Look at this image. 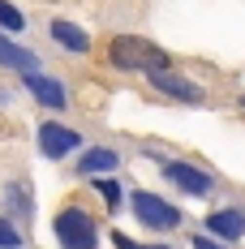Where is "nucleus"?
I'll return each mask as SVG.
<instances>
[{"instance_id": "obj_8", "label": "nucleus", "mask_w": 245, "mask_h": 249, "mask_svg": "<svg viewBox=\"0 0 245 249\" xmlns=\"http://www.w3.org/2000/svg\"><path fill=\"white\" fill-rule=\"evenodd\" d=\"M26 90H30L39 103H48V107H65V90H60V82L43 77L39 69H35V73H26Z\"/></svg>"}, {"instance_id": "obj_17", "label": "nucleus", "mask_w": 245, "mask_h": 249, "mask_svg": "<svg viewBox=\"0 0 245 249\" xmlns=\"http://www.w3.org/2000/svg\"><path fill=\"white\" fill-rule=\"evenodd\" d=\"M164 249H168V245H164Z\"/></svg>"}, {"instance_id": "obj_2", "label": "nucleus", "mask_w": 245, "mask_h": 249, "mask_svg": "<svg viewBox=\"0 0 245 249\" xmlns=\"http://www.w3.org/2000/svg\"><path fill=\"white\" fill-rule=\"evenodd\" d=\"M56 241H60V249H95L99 245L95 219L82 206H65L56 215Z\"/></svg>"}, {"instance_id": "obj_16", "label": "nucleus", "mask_w": 245, "mask_h": 249, "mask_svg": "<svg viewBox=\"0 0 245 249\" xmlns=\"http://www.w3.org/2000/svg\"><path fill=\"white\" fill-rule=\"evenodd\" d=\"M194 249H220V241H211V236H198Z\"/></svg>"}, {"instance_id": "obj_4", "label": "nucleus", "mask_w": 245, "mask_h": 249, "mask_svg": "<svg viewBox=\"0 0 245 249\" xmlns=\"http://www.w3.org/2000/svg\"><path fill=\"white\" fill-rule=\"evenodd\" d=\"M74 146H82V138H77L74 129H65V124H52V121L39 129V150H43L48 159H65Z\"/></svg>"}, {"instance_id": "obj_11", "label": "nucleus", "mask_w": 245, "mask_h": 249, "mask_svg": "<svg viewBox=\"0 0 245 249\" xmlns=\"http://www.w3.org/2000/svg\"><path fill=\"white\" fill-rule=\"evenodd\" d=\"M77 168H82L86 176H95V172H112V168H116V155H112V150H86V155L77 159Z\"/></svg>"}, {"instance_id": "obj_7", "label": "nucleus", "mask_w": 245, "mask_h": 249, "mask_svg": "<svg viewBox=\"0 0 245 249\" xmlns=\"http://www.w3.org/2000/svg\"><path fill=\"white\" fill-rule=\"evenodd\" d=\"M0 65H4V69H22V73H35V69H39L35 52H26L22 43H9L4 30H0Z\"/></svg>"}, {"instance_id": "obj_14", "label": "nucleus", "mask_w": 245, "mask_h": 249, "mask_svg": "<svg viewBox=\"0 0 245 249\" xmlns=\"http://www.w3.org/2000/svg\"><path fill=\"white\" fill-rule=\"evenodd\" d=\"M95 189L108 198V206H116V202H121V185H116V180H95Z\"/></svg>"}, {"instance_id": "obj_3", "label": "nucleus", "mask_w": 245, "mask_h": 249, "mask_svg": "<svg viewBox=\"0 0 245 249\" xmlns=\"http://www.w3.org/2000/svg\"><path fill=\"white\" fill-rule=\"evenodd\" d=\"M133 215H138L147 228H159V232H168V228L181 224V211H176L172 202L147 194V189H142V194H133Z\"/></svg>"}, {"instance_id": "obj_12", "label": "nucleus", "mask_w": 245, "mask_h": 249, "mask_svg": "<svg viewBox=\"0 0 245 249\" xmlns=\"http://www.w3.org/2000/svg\"><path fill=\"white\" fill-rule=\"evenodd\" d=\"M0 26H4V30H13V35H18V30L26 26V18L18 13V4H9V0H0Z\"/></svg>"}, {"instance_id": "obj_1", "label": "nucleus", "mask_w": 245, "mask_h": 249, "mask_svg": "<svg viewBox=\"0 0 245 249\" xmlns=\"http://www.w3.org/2000/svg\"><path fill=\"white\" fill-rule=\"evenodd\" d=\"M108 60L116 69H142V73H164L168 69V52L151 39H138V35H116L112 48H108Z\"/></svg>"}, {"instance_id": "obj_6", "label": "nucleus", "mask_w": 245, "mask_h": 249, "mask_svg": "<svg viewBox=\"0 0 245 249\" xmlns=\"http://www.w3.org/2000/svg\"><path fill=\"white\" fill-rule=\"evenodd\" d=\"M207 228H211L215 241H237V236H245V215L241 211H211Z\"/></svg>"}, {"instance_id": "obj_15", "label": "nucleus", "mask_w": 245, "mask_h": 249, "mask_svg": "<svg viewBox=\"0 0 245 249\" xmlns=\"http://www.w3.org/2000/svg\"><path fill=\"white\" fill-rule=\"evenodd\" d=\"M112 245L116 249H164V245H138V241H129L125 232H112Z\"/></svg>"}, {"instance_id": "obj_5", "label": "nucleus", "mask_w": 245, "mask_h": 249, "mask_svg": "<svg viewBox=\"0 0 245 249\" xmlns=\"http://www.w3.org/2000/svg\"><path fill=\"white\" fill-rule=\"evenodd\" d=\"M164 176H168L176 189L194 194V198L211 194V176H207V172H198V168H189V163H168V168H164Z\"/></svg>"}, {"instance_id": "obj_9", "label": "nucleus", "mask_w": 245, "mask_h": 249, "mask_svg": "<svg viewBox=\"0 0 245 249\" xmlns=\"http://www.w3.org/2000/svg\"><path fill=\"white\" fill-rule=\"evenodd\" d=\"M151 82L164 90V95H172V99H185V103H202V90H198L194 82H185V77H172L168 69L164 73H151Z\"/></svg>"}, {"instance_id": "obj_10", "label": "nucleus", "mask_w": 245, "mask_h": 249, "mask_svg": "<svg viewBox=\"0 0 245 249\" xmlns=\"http://www.w3.org/2000/svg\"><path fill=\"white\" fill-rule=\"evenodd\" d=\"M52 39H56L60 48H69V52H86V48H91L86 30L74 26V22H65V18H56V22H52Z\"/></svg>"}, {"instance_id": "obj_13", "label": "nucleus", "mask_w": 245, "mask_h": 249, "mask_svg": "<svg viewBox=\"0 0 245 249\" xmlns=\"http://www.w3.org/2000/svg\"><path fill=\"white\" fill-rule=\"evenodd\" d=\"M22 245V232L9 224V219H0V249H18Z\"/></svg>"}]
</instances>
